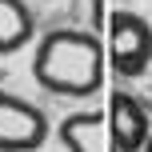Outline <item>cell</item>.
Wrapping results in <instances>:
<instances>
[{"label": "cell", "mask_w": 152, "mask_h": 152, "mask_svg": "<svg viewBox=\"0 0 152 152\" xmlns=\"http://www.w3.org/2000/svg\"><path fill=\"white\" fill-rule=\"evenodd\" d=\"M48 116L16 92H0V152H36L48 140Z\"/></svg>", "instance_id": "obj_3"}, {"label": "cell", "mask_w": 152, "mask_h": 152, "mask_svg": "<svg viewBox=\"0 0 152 152\" xmlns=\"http://www.w3.org/2000/svg\"><path fill=\"white\" fill-rule=\"evenodd\" d=\"M36 36V20L24 0H0V56L20 52Z\"/></svg>", "instance_id": "obj_6"}, {"label": "cell", "mask_w": 152, "mask_h": 152, "mask_svg": "<svg viewBox=\"0 0 152 152\" xmlns=\"http://www.w3.org/2000/svg\"><path fill=\"white\" fill-rule=\"evenodd\" d=\"M108 120H112V148L116 152H144V144L152 140L148 108L140 104V96H132V92H116L112 96Z\"/></svg>", "instance_id": "obj_4"}, {"label": "cell", "mask_w": 152, "mask_h": 152, "mask_svg": "<svg viewBox=\"0 0 152 152\" xmlns=\"http://www.w3.org/2000/svg\"><path fill=\"white\" fill-rule=\"evenodd\" d=\"M144 152H152V140H148V144H144Z\"/></svg>", "instance_id": "obj_7"}, {"label": "cell", "mask_w": 152, "mask_h": 152, "mask_svg": "<svg viewBox=\"0 0 152 152\" xmlns=\"http://www.w3.org/2000/svg\"><path fill=\"white\" fill-rule=\"evenodd\" d=\"M108 52L112 68L124 80H136L152 68V24L132 8H120L108 20Z\"/></svg>", "instance_id": "obj_2"}, {"label": "cell", "mask_w": 152, "mask_h": 152, "mask_svg": "<svg viewBox=\"0 0 152 152\" xmlns=\"http://www.w3.org/2000/svg\"><path fill=\"white\" fill-rule=\"evenodd\" d=\"M56 136L68 152H104V116L100 112H72L56 124Z\"/></svg>", "instance_id": "obj_5"}, {"label": "cell", "mask_w": 152, "mask_h": 152, "mask_svg": "<svg viewBox=\"0 0 152 152\" xmlns=\"http://www.w3.org/2000/svg\"><path fill=\"white\" fill-rule=\"evenodd\" d=\"M32 76L52 96L88 100L104 80V48L84 28H56L40 36L32 52Z\"/></svg>", "instance_id": "obj_1"}]
</instances>
